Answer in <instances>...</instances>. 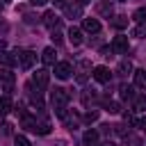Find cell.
I'll use <instances>...</instances> for the list:
<instances>
[{
	"label": "cell",
	"instance_id": "16",
	"mask_svg": "<svg viewBox=\"0 0 146 146\" xmlns=\"http://www.w3.org/2000/svg\"><path fill=\"white\" fill-rule=\"evenodd\" d=\"M68 41H71V46H80L84 39H82V30H78V27H71L68 30Z\"/></svg>",
	"mask_w": 146,
	"mask_h": 146
},
{
	"label": "cell",
	"instance_id": "28",
	"mask_svg": "<svg viewBox=\"0 0 146 146\" xmlns=\"http://www.w3.org/2000/svg\"><path fill=\"white\" fill-rule=\"evenodd\" d=\"M82 119H84L87 123H94V121H98V112H96V110H89V112H87Z\"/></svg>",
	"mask_w": 146,
	"mask_h": 146
},
{
	"label": "cell",
	"instance_id": "14",
	"mask_svg": "<svg viewBox=\"0 0 146 146\" xmlns=\"http://www.w3.org/2000/svg\"><path fill=\"white\" fill-rule=\"evenodd\" d=\"M43 25L50 27V30L59 27V16H57L55 11H46V14H43Z\"/></svg>",
	"mask_w": 146,
	"mask_h": 146
},
{
	"label": "cell",
	"instance_id": "13",
	"mask_svg": "<svg viewBox=\"0 0 146 146\" xmlns=\"http://www.w3.org/2000/svg\"><path fill=\"white\" fill-rule=\"evenodd\" d=\"M132 80H135V87H137V89L146 91V71H144V68L132 71Z\"/></svg>",
	"mask_w": 146,
	"mask_h": 146
},
{
	"label": "cell",
	"instance_id": "38",
	"mask_svg": "<svg viewBox=\"0 0 146 146\" xmlns=\"http://www.w3.org/2000/svg\"><path fill=\"white\" fill-rule=\"evenodd\" d=\"M0 9H2V0H0Z\"/></svg>",
	"mask_w": 146,
	"mask_h": 146
},
{
	"label": "cell",
	"instance_id": "37",
	"mask_svg": "<svg viewBox=\"0 0 146 146\" xmlns=\"http://www.w3.org/2000/svg\"><path fill=\"white\" fill-rule=\"evenodd\" d=\"M119 2H128V0H119Z\"/></svg>",
	"mask_w": 146,
	"mask_h": 146
},
{
	"label": "cell",
	"instance_id": "12",
	"mask_svg": "<svg viewBox=\"0 0 146 146\" xmlns=\"http://www.w3.org/2000/svg\"><path fill=\"white\" fill-rule=\"evenodd\" d=\"M98 141H100L98 130H87V132L82 135V144H84V146H98Z\"/></svg>",
	"mask_w": 146,
	"mask_h": 146
},
{
	"label": "cell",
	"instance_id": "11",
	"mask_svg": "<svg viewBox=\"0 0 146 146\" xmlns=\"http://www.w3.org/2000/svg\"><path fill=\"white\" fill-rule=\"evenodd\" d=\"M0 64H2L5 68H11V66H16V64H18V57H16V52L2 50V52H0Z\"/></svg>",
	"mask_w": 146,
	"mask_h": 146
},
{
	"label": "cell",
	"instance_id": "17",
	"mask_svg": "<svg viewBox=\"0 0 146 146\" xmlns=\"http://www.w3.org/2000/svg\"><path fill=\"white\" fill-rule=\"evenodd\" d=\"M103 107H105V112H110V114H119V112H121V105H119L116 100H112V98H105V100H103Z\"/></svg>",
	"mask_w": 146,
	"mask_h": 146
},
{
	"label": "cell",
	"instance_id": "18",
	"mask_svg": "<svg viewBox=\"0 0 146 146\" xmlns=\"http://www.w3.org/2000/svg\"><path fill=\"white\" fill-rule=\"evenodd\" d=\"M62 121L66 123V128H68V130H75V128L80 125V119H78L75 114H68V112L64 114V119H62Z\"/></svg>",
	"mask_w": 146,
	"mask_h": 146
},
{
	"label": "cell",
	"instance_id": "29",
	"mask_svg": "<svg viewBox=\"0 0 146 146\" xmlns=\"http://www.w3.org/2000/svg\"><path fill=\"white\" fill-rule=\"evenodd\" d=\"M14 144H16V146H30L27 137H23V135H16V137H14Z\"/></svg>",
	"mask_w": 146,
	"mask_h": 146
},
{
	"label": "cell",
	"instance_id": "8",
	"mask_svg": "<svg viewBox=\"0 0 146 146\" xmlns=\"http://www.w3.org/2000/svg\"><path fill=\"white\" fill-rule=\"evenodd\" d=\"M41 62H43L46 66H55V64H57V50H55L52 46L43 48V50H41Z\"/></svg>",
	"mask_w": 146,
	"mask_h": 146
},
{
	"label": "cell",
	"instance_id": "31",
	"mask_svg": "<svg viewBox=\"0 0 146 146\" xmlns=\"http://www.w3.org/2000/svg\"><path fill=\"white\" fill-rule=\"evenodd\" d=\"M30 2H32L34 7H43V5H48L50 0H30Z\"/></svg>",
	"mask_w": 146,
	"mask_h": 146
},
{
	"label": "cell",
	"instance_id": "25",
	"mask_svg": "<svg viewBox=\"0 0 146 146\" xmlns=\"http://www.w3.org/2000/svg\"><path fill=\"white\" fill-rule=\"evenodd\" d=\"M112 25H114V27H119V30H123V27L128 25V16H116V18L112 21Z\"/></svg>",
	"mask_w": 146,
	"mask_h": 146
},
{
	"label": "cell",
	"instance_id": "19",
	"mask_svg": "<svg viewBox=\"0 0 146 146\" xmlns=\"http://www.w3.org/2000/svg\"><path fill=\"white\" fill-rule=\"evenodd\" d=\"M116 73H119V75H128V73H132V64H130V59H121L119 66H116Z\"/></svg>",
	"mask_w": 146,
	"mask_h": 146
},
{
	"label": "cell",
	"instance_id": "35",
	"mask_svg": "<svg viewBox=\"0 0 146 146\" xmlns=\"http://www.w3.org/2000/svg\"><path fill=\"white\" fill-rule=\"evenodd\" d=\"M105 146H116V144H112V141H107V144H105Z\"/></svg>",
	"mask_w": 146,
	"mask_h": 146
},
{
	"label": "cell",
	"instance_id": "6",
	"mask_svg": "<svg viewBox=\"0 0 146 146\" xmlns=\"http://www.w3.org/2000/svg\"><path fill=\"white\" fill-rule=\"evenodd\" d=\"M128 48H130L128 36L119 34V36H114V39H112V50H114L116 55H125V52H128Z\"/></svg>",
	"mask_w": 146,
	"mask_h": 146
},
{
	"label": "cell",
	"instance_id": "21",
	"mask_svg": "<svg viewBox=\"0 0 146 146\" xmlns=\"http://www.w3.org/2000/svg\"><path fill=\"white\" fill-rule=\"evenodd\" d=\"M94 100H96V91H94V89H84V91H82V105L89 107Z\"/></svg>",
	"mask_w": 146,
	"mask_h": 146
},
{
	"label": "cell",
	"instance_id": "9",
	"mask_svg": "<svg viewBox=\"0 0 146 146\" xmlns=\"http://www.w3.org/2000/svg\"><path fill=\"white\" fill-rule=\"evenodd\" d=\"M64 14H66V18H82V7L78 5V2H68V5H64Z\"/></svg>",
	"mask_w": 146,
	"mask_h": 146
},
{
	"label": "cell",
	"instance_id": "22",
	"mask_svg": "<svg viewBox=\"0 0 146 146\" xmlns=\"http://www.w3.org/2000/svg\"><path fill=\"white\" fill-rule=\"evenodd\" d=\"M132 21H135L137 25H144V23H146V7H139V9H135V14H132Z\"/></svg>",
	"mask_w": 146,
	"mask_h": 146
},
{
	"label": "cell",
	"instance_id": "15",
	"mask_svg": "<svg viewBox=\"0 0 146 146\" xmlns=\"http://www.w3.org/2000/svg\"><path fill=\"white\" fill-rule=\"evenodd\" d=\"M34 132H36V135H48V132H50V121H48V119H36Z\"/></svg>",
	"mask_w": 146,
	"mask_h": 146
},
{
	"label": "cell",
	"instance_id": "1",
	"mask_svg": "<svg viewBox=\"0 0 146 146\" xmlns=\"http://www.w3.org/2000/svg\"><path fill=\"white\" fill-rule=\"evenodd\" d=\"M68 100H71V94H68L66 89H62V87H57V89L50 94V105H52V110H55V116L64 119V114H66V110H68Z\"/></svg>",
	"mask_w": 146,
	"mask_h": 146
},
{
	"label": "cell",
	"instance_id": "33",
	"mask_svg": "<svg viewBox=\"0 0 146 146\" xmlns=\"http://www.w3.org/2000/svg\"><path fill=\"white\" fill-rule=\"evenodd\" d=\"M5 46H7V43H5V41H2V39H0V52H2V50H5Z\"/></svg>",
	"mask_w": 146,
	"mask_h": 146
},
{
	"label": "cell",
	"instance_id": "27",
	"mask_svg": "<svg viewBox=\"0 0 146 146\" xmlns=\"http://www.w3.org/2000/svg\"><path fill=\"white\" fill-rule=\"evenodd\" d=\"M135 110H137V112H146V98H144V96L135 98Z\"/></svg>",
	"mask_w": 146,
	"mask_h": 146
},
{
	"label": "cell",
	"instance_id": "3",
	"mask_svg": "<svg viewBox=\"0 0 146 146\" xmlns=\"http://www.w3.org/2000/svg\"><path fill=\"white\" fill-rule=\"evenodd\" d=\"M16 57H18V66L23 71H30L36 62V52L34 50H16Z\"/></svg>",
	"mask_w": 146,
	"mask_h": 146
},
{
	"label": "cell",
	"instance_id": "24",
	"mask_svg": "<svg viewBox=\"0 0 146 146\" xmlns=\"http://www.w3.org/2000/svg\"><path fill=\"white\" fill-rule=\"evenodd\" d=\"M119 91H121V98H123V100H130V98H135V94H132V87H128V84H123Z\"/></svg>",
	"mask_w": 146,
	"mask_h": 146
},
{
	"label": "cell",
	"instance_id": "23",
	"mask_svg": "<svg viewBox=\"0 0 146 146\" xmlns=\"http://www.w3.org/2000/svg\"><path fill=\"white\" fill-rule=\"evenodd\" d=\"M98 14H103V16H112V5L110 2H98Z\"/></svg>",
	"mask_w": 146,
	"mask_h": 146
},
{
	"label": "cell",
	"instance_id": "20",
	"mask_svg": "<svg viewBox=\"0 0 146 146\" xmlns=\"http://www.w3.org/2000/svg\"><path fill=\"white\" fill-rule=\"evenodd\" d=\"M11 110H14L11 98H9V96H2V98H0V114H9Z\"/></svg>",
	"mask_w": 146,
	"mask_h": 146
},
{
	"label": "cell",
	"instance_id": "4",
	"mask_svg": "<svg viewBox=\"0 0 146 146\" xmlns=\"http://www.w3.org/2000/svg\"><path fill=\"white\" fill-rule=\"evenodd\" d=\"M48 82H50V73L46 68H36L34 75H32V84L39 89V91H46L48 89Z\"/></svg>",
	"mask_w": 146,
	"mask_h": 146
},
{
	"label": "cell",
	"instance_id": "32",
	"mask_svg": "<svg viewBox=\"0 0 146 146\" xmlns=\"http://www.w3.org/2000/svg\"><path fill=\"white\" fill-rule=\"evenodd\" d=\"M75 2H78V5H80V7H84V5H87V2H89V0H75Z\"/></svg>",
	"mask_w": 146,
	"mask_h": 146
},
{
	"label": "cell",
	"instance_id": "30",
	"mask_svg": "<svg viewBox=\"0 0 146 146\" xmlns=\"http://www.w3.org/2000/svg\"><path fill=\"white\" fill-rule=\"evenodd\" d=\"M52 41H55V43H59V41H62V32H59V27H55V30H52Z\"/></svg>",
	"mask_w": 146,
	"mask_h": 146
},
{
	"label": "cell",
	"instance_id": "34",
	"mask_svg": "<svg viewBox=\"0 0 146 146\" xmlns=\"http://www.w3.org/2000/svg\"><path fill=\"white\" fill-rule=\"evenodd\" d=\"M55 5H66V0H52Z\"/></svg>",
	"mask_w": 146,
	"mask_h": 146
},
{
	"label": "cell",
	"instance_id": "36",
	"mask_svg": "<svg viewBox=\"0 0 146 146\" xmlns=\"http://www.w3.org/2000/svg\"><path fill=\"white\" fill-rule=\"evenodd\" d=\"M139 146H146V141H141V144H139Z\"/></svg>",
	"mask_w": 146,
	"mask_h": 146
},
{
	"label": "cell",
	"instance_id": "26",
	"mask_svg": "<svg viewBox=\"0 0 146 146\" xmlns=\"http://www.w3.org/2000/svg\"><path fill=\"white\" fill-rule=\"evenodd\" d=\"M132 36H137V39H146V23H144V25H137V27L132 30Z\"/></svg>",
	"mask_w": 146,
	"mask_h": 146
},
{
	"label": "cell",
	"instance_id": "10",
	"mask_svg": "<svg viewBox=\"0 0 146 146\" xmlns=\"http://www.w3.org/2000/svg\"><path fill=\"white\" fill-rule=\"evenodd\" d=\"M82 32H89V34L100 32V21L98 18H82Z\"/></svg>",
	"mask_w": 146,
	"mask_h": 146
},
{
	"label": "cell",
	"instance_id": "7",
	"mask_svg": "<svg viewBox=\"0 0 146 146\" xmlns=\"http://www.w3.org/2000/svg\"><path fill=\"white\" fill-rule=\"evenodd\" d=\"M91 78H94L98 84H107V82H110V78H112V73H110V68H107V66H96V68L91 71Z\"/></svg>",
	"mask_w": 146,
	"mask_h": 146
},
{
	"label": "cell",
	"instance_id": "2",
	"mask_svg": "<svg viewBox=\"0 0 146 146\" xmlns=\"http://www.w3.org/2000/svg\"><path fill=\"white\" fill-rule=\"evenodd\" d=\"M14 84H16V78L11 73V68H0V91H5V96H9L14 91Z\"/></svg>",
	"mask_w": 146,
	"mask_h": 146
},
{
	"label": "cell",
	"instance_id": "5",
	"mask_svg": "<svg viewBox=\"0 0 146 146\" xmlns=\"http://www.w3.org/2000/svg\"><path fill=\"white\" fill-rule=\"evenodd\" d=\"M52 73H55L57 80H68L73 75V66H71V62H57L52 66Z\"/></svg>",
	"mask_w": 146,
	"mask_h": 146
}]
</instances>
